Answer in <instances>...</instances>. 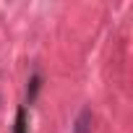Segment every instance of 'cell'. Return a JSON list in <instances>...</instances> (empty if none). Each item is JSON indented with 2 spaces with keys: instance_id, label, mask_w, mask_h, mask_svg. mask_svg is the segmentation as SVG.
Here are the masks:
<instances>
[{
  "instance_id": "obj_1",
  "label": "cell",
  "mask_w": 133,
  "mask_h": 133,
  "mask_svg": "<svg viewBox=\"0 0 133 133\" xmlns=\"http://www.w3.org/2000/svg\"><path fill=\"white\" fill-rule=\"evenodd\" d=\"M89 128H91V110H81L76 120V133H89Z\"/></svg>"
},
{
  "instance_id": "obj_2",
  "label": "cell",
  "mask_w": 133,
  "mask_h": 133,
  "mask_svg": "<svg viewBox=\"0 0 133 133\" xmlns=\"http://www.w3.org/2000/svg\"><path fill=\"white\" fill-rule=\"evenodd\" d=\"M13 133H29V125H26V110L21 107L16 112V123H13Z\"/></svg>"
},
{
  "instance_id": "obj_3",
  "label": "cell",
  "mask_w": 133,
  "mask_h": 133,
  "mask_svg": "<svg viewBox=\"0 0 133 133\" xmlns=\"http://www.w3.org/2000/svg\"><path fill=\"white\" fill-rule=\"evenodd\" d=\"M29 84H31V86H29V102H34V97H37V91H39V86H42V78H39V76H31Z\"/></svg>"
}]
</instances>
